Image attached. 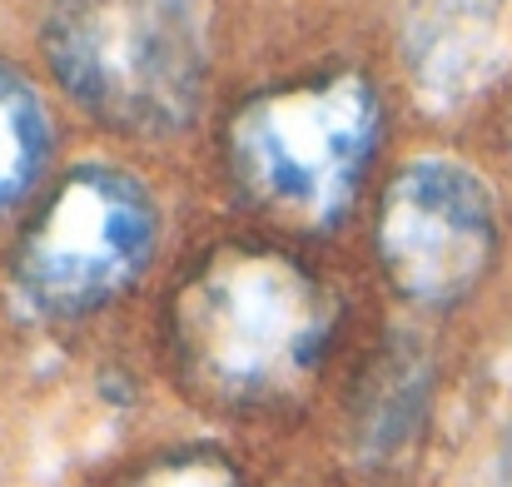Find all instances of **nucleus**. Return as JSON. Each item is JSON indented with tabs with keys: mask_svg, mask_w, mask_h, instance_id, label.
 Instances as JSON below:
<instances>
[{
	"mask_svg": "<svg viewBox=\"0 0 512 487\" xmlns=\"http://www.w3.org/2000/svg\"><path fill=\"white\" fill-rule=\"evenodd\" d=\"M493 254L498 209L468 164L428 155L393 174L378 219V259L403 299L448 309L483 284Z\"/></svg>",
	"mask_w": 512,
	"mask_h": 487,
	"instance_id": "obj_5",
	"label": "nucleus"
},
{
	"mask_svg": "<svg viewBox=\"0 0 512 487\" xmlns=\"http://www.w3.org/2000/svg\"><path fill=\"white\" fill-rule=\"evenodd\" d=\"M403 50L418 85L438 100L483 90L503 60V0H413L403 20Z\"/></svg>",
	"mask_w": 512,
	"mask_h": 487,
	"instance_id": "obj_6",
	"label": "nucleus"
},
{
	"mask_svg": "<svg viewBox=\"0 0 512 487\" xmlns=\"http://www.w3.org/2000/svg\"><path fill=\"white\" fill-rule=\"evenodd\" d=\"M329 294L279 254H219L174 304V353L219 403H274L329 353Z\"/></svg>",
	"mask_w": 512,
	"mask_h": 487,
	"instance_id": "obj_1",
	"label": "nucleus"
},
{
	"mask_svg": "<svg viewBox=\"0 0 512 487\" xmlns=\"http://www.w3.org/2000/svg\"><path fill=\"white\" fill-rule=\"evenodd\" d=\"M45 45L65 90L120 130L184 125L204 85L194 0H50Z\"/></svg>",
	"mask_w": 512,
	"mask_h": 487,
	"instance_id": "obj_2",
	"label": "nucleus"
},
{
	"mask_svg": "<svg viewBox=\"0 0 512 487\" xmlns=\"http://www.w3.org/2000/svg\"><path fill=\"white\" fill-rule=\"evenodd\" d=\"M378 140V100L358 75L299 85L254 100L234 130V174L274 214L294 224H334Z\"/></svg>",
	"mask_w": 512,
	"mask_h": 487,
	"instance_id": "obj_3",
	"label": "nucleus"
},
{
	"mask_svg": "<svg viewBox=\"0 0 512 487\" xmlns=\"http://www.w3.org/2000/svg\"><path fill=\"white\" fill-rule=\"evenodd\" d=\"M50 160V115L40 95L0 65V209L20 204Z\"/></svg>",
	"mask_w": 512,
	"mask_h": 487,
	"instance_id": "obj_7",
	"label": "nucleus"
},
{
	"mask_svg": "<svg viewBox=\"0 0 512 487\" xmlns=\"http://www.w3.org/2000/svg\"><path fill=\"white\" fill-rule=\"evenodd\" d=\"M135 487H239V473L219 453H174L155 463Z\"/></svg>",
	"mask_w": 512,
	"mask_h": 487,
	"instance_id": "obj_8",
	"label": "nucleus"
},
{
	"mask_svg": "<svg viewBox=\"0 0 512 487\" xmlns=\"http://www.w3.org/2000/svg\"><path fill=\"white\" fill-rule=\"evenodd\" d=\"M160 209L150 189L115 169H75L15 254V294L45 319H80L120 299L150 264Z\"/></svg>",
	"mask_w": 512,
	"mask_h": 487,
	"instance_id": "obj_4",
	"label": "nucleus"
}]
</instances>
